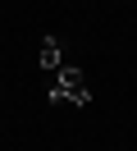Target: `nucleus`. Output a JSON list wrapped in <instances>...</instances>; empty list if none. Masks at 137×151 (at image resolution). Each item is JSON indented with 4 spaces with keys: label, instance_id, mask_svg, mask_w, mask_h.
Instances as JSON below:
<instances>
[{
    "label": "nucleus",
    "instance_id": "f257e3e1",
    "mask_svg": "<svg viewBox=\"0 0 137 151\" xmlns=\"http://www.w3.org/2000/svg\"><path fill=\"white\" fill-rule=\"evenodd\" d=\"M50 101H73V105H91V92H87V83H82V69H78V64H64L60 73H55Z\"/></svg>",
    "mask_w": 137,
    "mask_h": 151
},
{
    "label": "nucleus",
    "instance_id": "f03ea898",
    "mask_svg": "<svg viewBox=\"0 0 137 151\" xmlns=\"http://www.w3.org/2000/svg\"><path fill=\"white\" fill-rule=\"evenodd\" d=\"M37 64H41V69H50V73H60V69H64L60 37H46V41H41V55H37Z\"/></svg>",
    "mask_w": 137,
    "mask_h": 151
}]
</instances>
